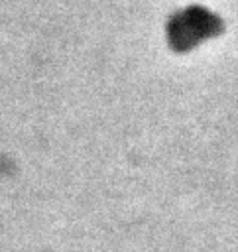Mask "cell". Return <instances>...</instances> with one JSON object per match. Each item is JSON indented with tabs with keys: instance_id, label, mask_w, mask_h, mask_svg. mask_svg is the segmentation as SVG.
<instances>
[{
	"instance_id": "6da1fadb",
	"label": "cell",
	"mask_w": 238,
	"mask_h": 252,
	"mask_svg": "<svg viewBox=\"0 0 238 252\" xmlns=\"http://www.w3.org/2000/svg\"><path fill=\"white\" fill-rule=\"evenodd\" d=\"M205 12L203 10H197V14H189V12H185V18L181 16V18H177L175 20V30L173 32H181V30H185L187 28V32H183L185 33V39L187 37H199V35H203V32H207V30H210V24L214 22V18L208 14V16H203Z\"/></svg>"
}]
</instances>
